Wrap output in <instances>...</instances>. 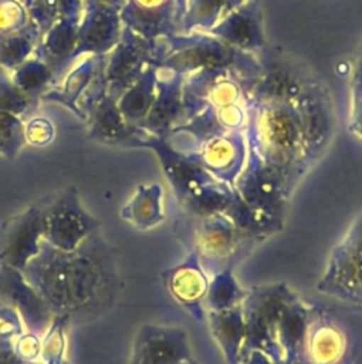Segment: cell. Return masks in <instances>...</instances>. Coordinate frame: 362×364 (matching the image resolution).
Returning a JSON list of instances; mask_svg holds the SVG:
<instances>
[{"instance_id":"cell-33","label":"cell","mask_w":362,"mask_h":364,"mask_svg":"<svg viewBox=\"0 0 362 364\" xmlns=\"http://www.w3.org/2000/svg\"><path fill=\"white\" fill-rule=\"evenodd\" d=\"M24 136L27 144L41 148L53 142L55 127L48 118L34 117L24 124Z\"/></svg>"},{"instance_id":"cell-6","label":"cell","mask_w":362,"mask_h":364,"mask_svg":"<svg viewBox=\"0 0 362 364\" xmlns=\"http://www.w3.org/2000/svg\"><path fill=\"white\" fill-rule=\"evenodd\" d=\"M317 289L329 299L362 310V213L331 250Z\"/></svg>"},{"instance_id":"cell-15","label":"cell","mask_w":362,"mask_h":364,"mask_svg":"<svg viewBox=\"0 0 362 364\" xmlns=\"http://www.w3.org/2000/svg\"><path fill=\"white\" fill-rule=\"evenodd\" d=\"M162 276L172 299L194 320L203 321L206 318V299L212 277L197 256L193 252H187L179 264L166 269Z\"/></svg>"},{"instance_id":"cell-35","label":"cell","mask_w":362,"mask_h":364,"mask_svg":"<svg viewBox=\"0 0 362 364\" xmlns=\"http://www.w3.org/2000/svg\"><path fill=\"white\" fill-rule=\"evenodd\" d=\"M24 331L20 314L0 301V340H14Z\"/></svg>"},{"instance_id":"cell-17","label":"cell","mask_w":362,"mask_h":364,"mask_svg":"<svg viewBox=\"0 0 362 364\" xmlns=\"http://www.w3.org/2000/svg\"><path fill=\"white\" fill-rule=\"evenodd\" d=\"M119 16L125 27L148 40L162 41L176 36V0H125Z\"/></svg>"},{"instance_id":"cell-28","label":"cell","mask_w":362,"mask_h":364,"mask_svg":"<svg viewBox=\"0 0 362 364\" xmlns=\"http://www.w3.org/2000/svg\"><path fill=\"white\" fill-rule=\"evenodd\" d=\"M247 290H243L233 276V270H223L214 274L210 280V287L206 299L207 310H224L237 306L243 301Z\"/></svg>"},{"instance_id":"cell-38","label":"cell","mask_w":362,"mask_h":364,"mask_svg":"<svg viewBox=\"0 0 362 364\" xmlns=\"http://www.w3.org/2000/svg\"><path fill=\"white\" fill-rule=\"evenodd\" d=\"M82 1H91V3H98L106 7H112V9H118L121 10V7L124 6L125 0H82Z\"/></svg>"},{"instance_id":"cell-20","label":"cell","mask_w":362,"mask_h":364,"mask_svg":"<svg viewBox=\"0 0 362 364\" xmlns=\"http://www.w3.org/2000/svg\"><path fill=\"white\" fill-rule=\"evenodd\" d=\"M104 57L82 55L81 60L70 70L62 82L51 87L41 97L43 101L54 102L70 109L75 117L85 121L79 104L89 88Z\"/></svg>"},{"instance_id":"cell-29","label":"cell","mask_w":362,"mask_h":364,"mask_svg":"<svg viewBox=\"0 0 362 364\" xmlns=\"http://www.w3.org/2000/svg\"><path fill=\"white\" fill-rule=\"evenodd\" d=\"M40 101V98L23 92L16 87L10 75L0 70V111L14 114L24 119L37 109Z\"/></svg>"},{"instance_id":"cell-9","label":"cell","mask_w":362,"mask_h":364,"mask_svg":"<svg viewBox=\"0 0 362 364\" xmlns=\"http://www.w3.org/2000/svg\"><path fill=\"white\" fill-rule=\"evenodd\" d=\"M311 84L305 71L292 58L265 48L251 94L257 105L287 104L295 102Z\"/></svg>"},{"instance_id":"cell-39","label":"cell","mask_w":362,"mask_h":364,"mask_svg":"<svg viewBox=\"0 0 362 364\" xmlns=\"http://www.w3.org/2000/svg\"><path fill=\"white\" fill-rule=\"evenodd\" d=\"M53 364H70L67 360H62V361H58V363H53Z\"/></svg>"},{"instance_id":"cell-40","label":"cell","mask_w":362,"mask_h":364,"mask_svg":"<svg viewBox=\"0 0 362 364\" xmlns=\"http://www.w3.org/2000/svg\"><path fill=\"white\" fill-rule=\"evenodd\" d=\"M187 364H197V363H196V361H194V360H192V361H189V363H187Z\"/></svg>"},{"instance_id":"cell-19","label":"cell","mask_w":362,"mask_h":364,"mask_svg":"<svg viewBox=\"0 0 362 364\" xmlns=\"http://www.w3.org/2000/svg\"><path fill=\"white\" fill-rule=\"evenodd\" d=\"M209 33L241 51L263 50L265 47L260 11L254 1H244L229 11L209 28Z\"/></svg>"},{"instance_id":"cell-21","label":"cell","mask_w":362,"mask_h":364,"mask_svg":"<svg viewBox=\"0 0 362 364\" xmlns=\"http://www.w3.org/2000/svg\"><path fill=\"white\" fill-rule=\"evenodd\" d=\"M79 17L61 18L54 23L43 36L34 53L35 57L48 64L55 75L70 64L77 44Z\"/></svg>"},{"instance_id":"cell-16","label":"cell","mask_w":362,"mask_h":364,"mask_svg":"<svg viewBox=\"0 0 362 364\" xmlns=\"http://www.w3.org/2000/svg\"><path fill=\"white\" fill-rule=\"evenodd\" d=\"M185 115L182 75L156 65V95L142 129L150 135L166 138L182 124Z\"/></svg>"},{"instance_id":"cell-5","label":"cell","mask_w":362,"mask_h":364,"mask_svg":"<svg viewBox=\"0 0 362 364\" xmlns=\"http://www.w3.org/2000/svg\"><path fill=\"white\" fill-rule=\"evenodd\" d=\"M176 74L200 71V74L226 73L237 67H247L254 71V63L246 51L237 50L217 37L212 36H173L165 40V51L156 64Z\"/></svg>"},{"instance_id":"cell-37","label":"cell","mask_w":362,"mask_h":364,"mask_svg":"<svg viewBox=\"0 0 362 364\" xmlns=\"http://www.w3.org/2000/svg\"><path fill=\"white\" fill-rule=\"evenodd\" d=\"M241 364H275V363L265 354L260 351H253L246 357V360Z\"/></svg>"},{"instance_id":"cell-34","label":"cell","mask_w":362,"mask_h":364,"mask_svg":"<svg viewBox=\"0 0 362 364\" xmlns=\"http://www.w3.org/2000/svg\"><path fill=\"white\" fill-rule=\"evenodd\" d=\"M16 354L26 363H40L41 338L37 333L23 331L13 340ZM41 364V363H40Z\"/></svg>"},{"instance_id":"cell-24","label":"cell","mask_w":362,"mask_h":364,"mask_svg":"<svg viewBox=\"0 0 362 364\" xmlns=\"http://www.w3.org/2000/svg\"><path fill=\"white\" fill-rule=\"evenodd\" d=\"M156 95V64L150 65L142 75L131 84L116 100L118 108L125 121L142 129L143 121Z\"/></svg>"},{"instance_id":"cell-32","label":"cell","mask_w":362,"mask_h":364,"mask_svg":"<svg viewBox=\"0 0 362 364\" xmlns=\"http://www.w3.org/2000/svg\"><path fill=\"white\" fill-rule=\"evenodd\" d=\"M30 21L23 0H0V36L14 33Z\"/></svg>"},{"instance_id":"cell-36","label":"cell","mask_w":362,"mask_h":364,"mask_svg":"<svg viewBox=\"0 0 362 364\" xmlns=\"http://www.w3.org/2000/svg\"><path fill=\"white\" fill-rule=\"evenodd\" d=\"M0 364H40L26 363L14 351L13 340H0Z\"/></svg>"},{"instance_id":"cell-12","label":"cell","mask_w":362,"mask_h":364,"mask_svg":"<svg viewBox=\"0 0 362 364\" xmlns=\"http://www.w3.org/2000/svg\"><path fill=\"white\" fill-rule=\"evenodd\" d=\"M192 360L189 337L183 328L143 324L133 340L129 364H187Z\"/></svg>"},{"instance_id":"cell-13","label":"cell","mask_w":362,"mask_h":364,"mask_svg":"<svg viewBox=\"0 0 362 364\" xmlns=\"http://www.w3.org/2000/svg\"><path fill=\"white\" fill-rule=\"evenodd\" d=\"M0 301L20 314L27 331L38 336L47 331L54 318L50 307L26 279L23 270L7 264H0Z\"/></svg>"},{"instance_id":"cell-14","label":"cell","mask_w":362,"mask_h":364,"mask_svg":"<svg viewBox=\"0 0 362 364\" xmlns=\"http://www.w3.org/2000/svg\"><path fill=\"white\" fill-rule=\"evenodd\" d=\"M124 24L118 9L84 1L72 58L82 55L106 57L118 43Z\"/></svg>"},{"instance_id":"cell-23","label":"cell","mask_w":362,"mask_h":364,"mask_svg":"<svg viewBox=\"0 0 362 364\" xmlns=\"http://www.w3.org/2000/svg\"><path fill=\"white\" fill-rule=\"evenodd\" d=\"M121 218L138 229L146 230L165 220L163 188L159 183H141L122 206Z\"/></svg>"},{"instance_id":"cell-1","label":"cell","mask_w":362,"mask_h":364,"mask_svg":"<svg viewBox=\"0 0 362 364\" xmlns=\"http://www.w3.org/2000/svg\"><path fill=\"white\" fill-rule=\"evenodd\" d=\"M54 316L88 321L115 300L119 277L109 246L98 232L74 250H61L44 239L38 253L23 269Z\"/></svg>"},{"instance_id":"cell-11","label":"cell","mask_w":362,"mask_h":364,"mask_svg":"<svg viewBox=\"0 0 362 364\" xmlns=\"http://www.w3.org/2000/svg\"><path fill=\"white\" fill-rule=\"evenodd\" d=\"M44 205H34L0 226V264L23 270L43 240Z\"/></svg>"},{"instance_id":"cell-26","label":"cell","mask_w":362,"mask_h":364,"mask_svg":"<svg viewBox=\"0 0 362 364\" xmlns=\"http://www.w3.org/2000/svg\"><path fill=\"white\" fill-rule=\"evenodd\" d=\"M23 3L41 34L61 18L81 17L84 7L82 0H23Z\"/></svg>"},{"instance_id":"cell-18","label":"cell","mask_w":362,"mask_h":364,"mask_svg":"<svg viewBox=\"0 0 362 364\" xmlns=\"http://www.w3.org/2000/svg\"><path fill=\"white\" fill-rule=\"evenodd\" d=\"M85 121L88 122V139L108 146L139 148V139L145 132L125 121L116 98L108 92L91 107Z\"/></svg>"},{"instance_id":"cell-31","label":"cell","mask_w":362,"mask_h":364,"mask_svg":"<svg viewBox=\"0 0 362 364\" xmlns=\"http://www.w3.org/2000/svg\"><path fill=\"white\" fill-rule=\"evenodd\" d=\"M68 320L62 316H54L51 324L44 333V338L41 340V353L40 363L41 364H53L65 360V347L67 337L65 328L68 326Z\"/></svg>"},{"instance_id":"cell-4","label":"cell","mask_w":362,"mask_h":364,"mask_svg":"<svg viewBox=\"0 0 362 364\" xmlns=\"http://www.w3.org/2000/svg\"><path fill=\"white\" fill-rule=\"evenodd\" d=\"M298 294L285 283L257 286L246 291L241 301L244 321V341L241 363L253 351H260L275 364H281L280 333L284 320Z\"/></svg>"},{"instance_id":"cell-25","label":"cell","mask_w":362,"mask_h":364,"mask_svg":"<svg viewBox=\"0 0 362 364\" xmlns=\"http://www.w3.org/2000/svg\"><path fill=\"white\" fill-rule=\"evenodd\" d=\"M41 36L40 28L31 20L23 28L0 36V70L10 74L27 58L33 57Z\"/></svg>"},{"instance_id":"cell-10","label":"cell","mask_w":362,"mask_h":364,"mask_svg":"<svg viewBox=\"0 0 362 364\" xmlns=\"http://www.w3.org/2000/svg\"><path fill=\"white\" fill-rule=\"evenodd\" d=\"M217 182L234 186L247 159V142L241 131L217 132L189 152Z\"/></svg>"},{"instance_id":"cell-7","label":"cell","mask_w":362,"mask_h":364,"mask_svg":"<svg viewBox=\"0 0 362 364\" xmlns=\"http://www.w3.org/2000/svg\"><path fill=\"white\" fill-rule=\"evenodd\" d=\"M163 51L165 40H148L124 26L118 43L104 60L106 92L118 100L145 70L160 61Z\"/></svg>"},{"instance_id":"cell-2","label":"cell","mask_w":362,"mask_h":364,"mask_svg":"<svg viewBox=\"0 0 362 364\" xmlns=\"http://www.w3.org/2000/svg\"><path fill=\"white\" fill-rule=\"evenodd\" d=\"M335 301L305 300L298 336L281 364H362V310Z\"/></svg>"},{"instance_id":"cell-30","label":"cell","mask_w":362,"mask_h":364,"mask_svg":"<svg viewBox=\"0 0 362 364\" xmlns=\"http://www.w3.org/2000/svg\"><path fill=\"white\" fill-rule=\"evenodd\" d=\"M26 145L23 118L0 111V156L11 161Z\"/></svg>"},{"instance_id":"cell-22","label":"cell","mask_w":362,"mask_h":364,"mask_svg":"<svg viewBox=\"0 0 362 364\" xmlns=\"http://www.w3.org/2000/svg\"><path fill=\"white\" fill-rule=\"evenodd\" d=\"M206 317L213 338L217 341L229 364H241L240 353L244 341L241 303L224 310H207Z\"/></svg>"},{"instance_id":"cell-3","label":"cell","mask_w":362,"mask_h":364,"mask_svg":"<svg viewBox=\"0 0 362 364\" xmlns=\"http://www.w3.org/2000/svg\"><path fill=\"white\" fill-rule=\"evenodd\" d=\"M176 233L193 252L210 277L223 272L234 270V266L256 245L258 239L243 229L226 212L207 215L186 213Z\"/></svg>"},{"instance_id":"cell-27","label":"cell","mask_w":362,"mask_h":364,"mask_svg":"<svg viewBox=\"0 0 362 364\" xmlns=\"http://www.w3.org/2000/svg\"><path fill=\"white\" fill-rule=\"evenodd\" d=\"M11 81L23 92L41 100L43 94L51 88L57 78L53 68L38 57L33 55L9 74Z\"/></svg>"},{"instance_id":"cell-8","label":"cell","mask_w":362,"mask_h":364,"mask_svg":"<svg viewBox=\"0 0 362 364\" xmlns=\"http://www.w3.org/2000/svg\"><path fill=\"white\" fill-rule=\"evenodd\" d=\"M98 229V219L84 208L74 186L44 205L43 239L57 249L74 250Z\"/></svg>"}]
</instances>
